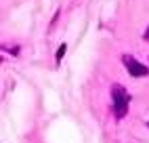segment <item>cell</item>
Listing matches in <instances>:
<instances>
[{
	"label": "cell",
	"instance_id": "6da1fadb",
	"mask_svg": "<svg viewBox=\"0 0 149 143\" xmlns=\"http://www.w3.org/2000/svg\"><path fill=\"white\" fill-rule=\"evenodd\" d=\"M111 99H113V114H116V118L118 120L124 118L126 111H128V103H130L128 90L122 84H113L111 86Z\"/></svg>",
	"mask_w": 149,
	"mask_h": 143
},
{
	"label": "cell",
	"instance_id": "7a4b0ae2",
	"mask_svg": "<svg viewBox=\"0 0 149 143\" xmlns=\"http://www.w3.org/2000/svg\"><path fill=\"white\" fill-rule=\"evenodd\" d=\"M124 65L128 67V74H130V76H139V78H141V76H147L149 74V72H147V67L143 65V63H139V61L136 59H132L130 55H124Z\"/></svg>",
	"mask_w": 149,
	"mask_h": 143
},
{
	"label": "cell",
	"instance_id": "3957f363",
	"mask_svg": "<svg viewBox=\"0 0 149 143\" xmlns=\"http://www.w3.org/2000/svg\"><path fill=\"white\" fill-rule=\"evenodd\" d=\"M63 55H65V44L59 46V50H57V61H61V59H63Z\"/></svg>",
	"mask_w": 149,
	"mask_h": 143
},
{
	"label": "cell",
	"instance_id": "277c9868",
	"mask_svg": "<svg viewBox=\"0 0 149 143\" xmlns=\"http://www.w3.org/2000/svg\"><path fill=\"white\" fill-rule=\"evenodd\" d=\"M145 40L149 42V27H147V32H145Z\"/></svg>",
	"mask_w": 149,
	"mask_h": 143
}]
</instances>
